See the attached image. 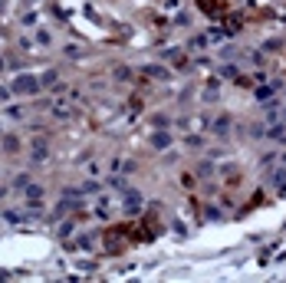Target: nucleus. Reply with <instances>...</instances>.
Masks as SVG:
<instances>
[{"label": "nucleus", "instance_id": "obj_12", "mask_svg": "<svg viewBox=\"0 0 286 283\" xmlns=\"http://www.w3.org/2000/svg\"><path fill=\"white\" fill-rule=\"evenodd\" d=\"M36 40H40V43H43V46H50V43H53V33L40 30V33H36Z\"/></svg>", "mask_w": 286, "mask_h": 283}, {"label": "nucleus", "instance_id": "obj_14", "mask_svg": "<svg viewBox=\"0 0 286 283\" xmlns=\"http://www.w3.org/2000/svg\"><path fill=\"white\" fill-rule=\"evenodd\" d=\"M152 125H158V129H165V125H168V115H155V119H152Z\"/></svg>", "mask_w": 286, "mask_h": 283}, {"label": "nucleus", "instance_id": "obj_2", "mask_svg": "<svg viewBox=\"0 0 286 283\" xmlns=\"http://www.w3.org/2000/svg\"><path fill=\"white\" fill-rule=\"evenodd\" d=\"M43 198H46L43 185H33V181H30V185L23 188V204L30 207V211H40V207H43Z\"/></svg>", "mask_w": 286, "mask_h": 283}, {"label": "nucleus", "instance_id": "obj_9", "mask_svg": "<svg viewBox=\"0 0 286 283\" xmlns=\"http://www.w3.org/2000/svg\"><path fill=\"white\" fill-rule=\"evenodd\" d=\"M227 129H231V119H227V115H220L217 125H214V132H217V135H227Z\"/></svg>", "mask_w": 286, "mask_h": 283}, {"label": "nucleus", "instance_id": "obj_10", "mask_svg": "<svg viewBox=\"0 0 286 283\" xmlns=\"http://www.w3.org/2000/svg\"><path fill=\"white\" fill-rule=\"evenodd\" d=\"M26 185H30V174H26V171H20L17 178H13V188H20V191H23Z\"/></svg>", "mask_w": 286, "mask_h": 283}, {"label": "nucleus", "instance_id": "obj_4", "mask_svg": "<svg viewBox=\"0 0 286 283\" xmlns=\"http://www.w3.org/2000/svg\"><path fill=\"white\" fill-rule=\"evenodd\" d=\"M30 158H33L36 165L46 162V158H50V142H46V139H33V145H30Z\"/></svg>", "mask_w": 286, "mask_h": 283}, {"label": "nucleus", "instance_id": "obj_5", "mask_svg": "<svg viewBox=\"0 0 286 283\" xmlns=\"http://www.w3.org/2000/svg\"><path fill=\"white\" fill-rule=\"evenodd\" d=\"M122 207H125L129 214H138V211H142V195H138V191H125V198H122Z\"/></svg>", "mask_w": 286, "mask_h": 283}, {"label": "nucleus", "instance_id": "obj_8", "mask_svg": "<svg viewBox=\"0 0 286 283\" xmlns=\"http://www.w3.org/2000/svg\"><path fill=\"white\" fill-rule=\"evenodd\" d=\"M40 83H43V89L46 86H56V83H59V73H56V69H46L43 76H40Z\"/></svg>", "mask_w": 286, "mask_h": 283}, {"label": "nucleus", "instance_id": "obj_11", "mask_svg": "<svg viewBox=\"0 0 286 283\" xmlns=\"http://www.w3.org/2000/svg\"><path fill=\"white\" fill-rule=\"evenodd\" d=\"M273 92H276L273 86H266V89H257V99H260V102H270V99H273Z\"/></svg>", "mask_w": 286, "mask_h": 283}, {"label": "nucleus", "instance_id": "obj_7", "mask_svg": "<svg viewBox=\"0 0 286 283\" xmlns=\"http://www.w3.org/2000/svg\"><path fill=\"white\" fill-rule=\"evenodd\" d=\"M152 145H155V148H158V152H165L168 145H171V135H168V132H158V135H155V139H152Z\"/></svg>", "mask_w": 286, "mask_h": 283}, {"label": "nucleus", "instance_id": "obj_16", "mask_svg": "<svg viewBox=\"0 0 286 283\" xmlns=\"http://www.w3.org/2000/svg\"><path fill=\"white\" fill-rule=\"evenodd\" d=\"M283 162H286V152H283Z\"/></svg>", "mask_w": 286, "mask_h": 283}, {"label": "nucleus", "instance_id": "obj_1", "mask_svg": "<svg viewBox=\"0 0 286 283\" xmlns=\"http://www.w3.org/2000/svg\"><path fill=\"white\" fill-rule=\"evenodd\" d=\"M13 96H40L43 92V83H40V76H33V73H20V76L10 83Z\"/></svg>", "mask_w": 286, "mask_h": 283}, {"label": "nucleus", "instance_id": "obj_6", "mask_svg": "<svg viewBox=\"0 0 286 283\" xmlns=\"http://www.w3.org/2000/svg\"><path fill=\"white\" fill-rule=\"evenodd\" d=\"M23 145H20V139L17 135H3V152H10V155H17Z\"/></svg>", "mask_w": 286, "mask_h": 283}, {"label": "nucleus", "instance_id": "obj_13", "mask_svg": "<svg viewBox=\"0 0 286 283\" xmlns=\"http://www.w3.org/2000/svg\"><path fill=\"white\" fill-rule=\"evenodd\" d=\"M10 96H13V89H7V86H0V102H10Z\"/></svg>", "mask_w": 286, "mask_h": 283}, {"label": "nucleus", "instance_id": "obj_3", "mask_svg": "<svg viewBox=\"0 0 286 283\" xmlns=\"http://www.w3.org/2000/svg\"><path fill=\"white\" fill-rule=\"evenodd\" d=\"M73 99H76V96H69V99H53V102H50V115H53V119H59V122L73 119Z\"/></svg>", "mask_w": 286, "mask_h": 283}, {"label": "nucleus", "instance_id": "obj_15", "mask_svg": "<svg viewBox=\"0 0 286 283\" xmlns=\"http://www.w3.org/2000/svg\"><path fill=\"white\" fill-rule=\"evenodd\" d=\"M0 73H3V56H0Z\"/></svg>", "mask_w": 286, "mask_h": 283}]
</instances>
